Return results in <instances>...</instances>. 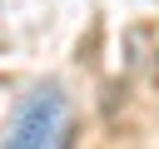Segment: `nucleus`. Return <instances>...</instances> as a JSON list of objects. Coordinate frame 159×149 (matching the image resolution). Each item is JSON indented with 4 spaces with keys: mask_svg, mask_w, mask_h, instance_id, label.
<instances>
[{
    "mask_svg": "<svg viewBox=\"0 0 159 149\" xmlns=\"http://www.w3.org/2000/svg\"><path fill=\"white\" fill-rule=\"evenodd\" d=\"M75 144V104L60 84H40L15 109L0 149H70Z\"/></svg>",
    "mask_w": 159,
    "mask_h": 149,
    "instance_id": "obj_1",
    "label": "nucleus"
}]
</instances>
